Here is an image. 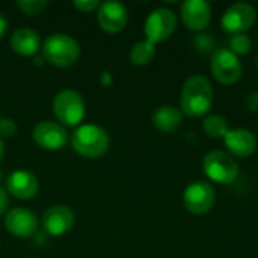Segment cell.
Returning <instances> with one entry per match:
<instances>
[{"label":"cell","instance_id":"14","mask_svg":"<svg viewBox=\"0 0 258 258\" xmlns=\"http://www.w3.org/2000/svg\"><path fill=\"white\" fill-rule=\"evenodd\" d=\"M6 190L17 200H32L39 190V181L33 172L17 169L6 177Z\"/></svg>","mask_w":258,"mask_h":258},{"label":"cell","instance_id":"16","mask_svg":"<svg viewBox=\"0 0 258 258\" xmlns=\"http://www.w3.org/2000/svg\"><path fill=\"white\" fill-rule=\"evenodd\" d=\"M224 141L233 157L246 159L257 150V138L246 128H230Z\"/></svg>","mask_w":258,"mask_h":258},{"label":"cell","instance_id":"12","mask_svg":"<svg viewBox=\"0 0 258 258\" xmlns=\"http://www.w3.org/2000/svg\"><path fill=\"white\" fill-rule=\"evenodd\" d=\"M74 221H76L74 212L68 206H63V204H54L48 207L44 212L42 219H41L45 233L53 237L67 234L73 228Z\"/></svg>","mask_w":258,"mask_h":258},{"label":"cell","instance_id":"8","mask_svg":"<svg viewBox=\"0 0 258 258\" xmlns=\"http://www.w3.org/2000/svg\"><path fill=\"white\" fill-rule=\"evenodd\" d=\"M184 209L197 216H203L213 209L215 204V189L207 181H194L190 183L183 194Z\"/></svg>","mask_w":258,"mask_h":258},{"label":"cell","instance_id":"25","mask_svg":"<svg viewBox=\"0 0 258 258\" xmlns=\"http://www.w3.org/2000/svg\"><path fill=\"white\" fill-rule=\"evenodd\" d=\"M73 6L80 12H94L95 9L100 8V2L98 0H74Z\"/></svg>","mask_w":258,"mask_h":258},{"label":"cell","instance_id":"29","mask_svg":"<svg viewBox=\"0 0 258 258\" xmlns=\"http://www.w3.org/2000/svg\"><path fill=\"white\" fill-rule=\"evenodd\" d=\"M3 154H5V142H3V139L0 138V160L3 159Z\"/></svg>","mask_w":258,"mask_h":258},{"label":"cell","instance_id":"4","mask_svg":"<svg viewBox=\"0 0 258 258\" xmlns=\"http://www.w3.org/2000/svg\"><path fill=\"white\" fill-rule=\"evenodd\" d=\"M53 113L60 125L76 127L80 125L86 115L83 97L74 89H62L54 95Z\"/></svg>","mask_w":258,"mask_h":258},{"label":"cell","instance_id":"20","mask_svg":"<svg viewBox=\"0 0 258 258\" xmlns=\"http://www.w3.org/2000/svg\"><path fill=\"white\" fill-rule=\"evenodd\" d=\"M203 128L210 138H225L230 130L227 119L221 115H209L203 122Z\"/></svg>","mask_w":258,"mask_h":258},{"label":"cell","instance_id":"22","mask_svg":"<svg viewBox=\"0 0 258 258\" xmlns=\"http://www.w3.org/2000/svg\"><path fill=\"white\" fill-rule=\"evenodd\" d=\"M17 6L20 8V11L26 15H38L41 14L47 6H48V2L45 0H20L17 2Z\"/></svg>","mask_w":258,"mask_h":258},{"label":"cell","instance_id":"19","mask_svg":"<svg viewBox=\"0 0 258 258\" xmlns=\"http://www.w3.org/2000/svg\"><path fill=\"white\" fill-rule=\"evenodd\" d=\"M156 56V45L147 39L144 41H139L136 42L132 48H130V53H128V57L132 60L133 65H138V67H144V65H148Z\"/></svg>","mask_w":258,"mask_h":258},{"label":"cell","instance_id":"1","mask_svg":"<svg viewBox=\"0 0 258 258\" xmlns=\"http://www.w3.org/2000/svg\"><path fill=\"white\" fill-rule=\"evenodd\" d=\"M215 91L212 83L204 76L189 77L181 89L180 97V110L183 115L190 118H198L206 115L213 104Z\"/></svg>","mask_w":258,"mask_h":258},{"label":"cell","instance_id":"24","mask_svg":"<svg viewBox=\"0 0 258 258\" xmlns=\"http://www.w3.org/2000/svg\"><path fill=\"white\" fill-rule=\"evenodd\" d=\"M17 133V124L11 118H0V138H11Z\"/></svg>","mask_w":258,"mask_h":258},{"label":"cell","instance_id":"28","mask_svg":"<svg viewBox=\"0 0 258 258\" xmlns=\"http://www.w3.org/2000/svg\"><path fill=\"white\" fill-rule=\"evenodd\" d=\"M6 30H8V21H6V17L0 12V39L5 36Z\"/></svg>","mask_w":258,"mask_h":258},{"label":"cell","instance_id":"5","mask_svg":"<svg viewBox=\"0 0 258 258\" xmlns=\"http://www.w3.org/2000/svg\"><path fill=\"white\" fill-rule=\"evenodd\" d=\"M203 169L206 175L219 184H231L239 175V165L236 159L225 151L215 150L204 156Z\"/></svg>","mask_w":258,"mask_h":258},{"label":"cell","instance_id":"9","mask_svg":"<svg viewBox=\"0 0 258 258\" xmlns=\"http://www.w3.org/2000/svg\"><path fill=\"white\" fill-rule=\"evenodd\" d=\"M257 20V11L249 3L231 5L221 18V27L230 35H240L251 29Z\"/></svg>","mask_w":258,"mask_h":258},{"label":"cell","instance_id":"11","mask_svg":"<svg viewBox=\"0 0 258 258\" xmlns=\"http://www.w3.org/2000/svg\"><path fill=\"white\" fill-rule=\"evenodd\" d=\"M128 12L121 2L107 0L100 3L97 9V21L106 33H118L127 26Z\"/></svg>","mask_w":258,"mask_h":258},{"label":"cell","instance_id":"31","mask_svg":"<svg viewBox=\"0 0 258 258\" xmlns=\"http://www.w3.org/2000/svg\"><path fill=\"white\" fill-rule=\"evenodd\" d=\"M257 67H258V60H257Z\"/></svg>","mask_w":258,"mask_h":258},{"label":"cell","instance_id":"23","mask_svg":"<svg viewBox=\"0 0 258 258\" xmlns=\"http://www.w3.org/2000/svg\"><path fill=\"white\" fill-rule=\"evenodd\" d=\"M194 47L201 51V53H210V51H215V38L213 35H209V33H201L198 35L195 39H194Z\"/></svg>","mask_w":258,"mask_h":258},{"label":"cell","instance_id":"17","mask_svg":"<svg viewBox=\"0 0 258 258\" xmlns=\"http://www.w3.org/2000/svg\"><path fill=\"white\" fill-rule=\"evenodd\" d=\"M9 45L12 51H15L17 54L29 57V56H35L41 50V38L39 33L35 32L33 29L20 27L12 33L9 39Z\"/></svg>","mask_w":258,"mask_h":258},{"label":"cell","instance_id":"6","mask_svg":"<svg viewBox=\"0 0 258 258\" xmlns=\"http://www.w3.org/2000/svg\"><path fill=\"white\" fill-rule=\"evenodd\" d=\"M210 70L213 77L222 85H233L242 77V62L230 48H216L212 53Z\"/></svg>","mask_w":258,"mask_h":258},{"label":"cell","instance_id":"18","mask_svg":"<svg viewBox=\"0 0 258 258\" xmlns=\"http://www.w3.org/2000/svg\"><path fill=\"white\" fill-rule=\"evenodd\" d=\"M183 121V113L174 106H160L153 113V124L162 133H172L180 127Z\"/></svg>","mask_w":258,"mask_h":258},{"label":"cell","instance_id":"13","mask_svg":"<svg viewBox=\"0 0 258 258\" xmlns=\"http://www.w3.org/2000/svg\"><path fill=\"white\" fill-rule=\"evenodd\" d=\"M5 228L9 234L15 237H30L38 230V218L36 215L26 207H14L6 213Z\"/></svg>","mask_w":258,"mask_h":258},{"label":"cell","instance_id":"15","mask_svg":"<svg viewBox=\"0 0 258 258\" xmlns=\"http://www.w3.org/2000/svg\"><path fill=\"white\" fill-rule=\"evenodd\" d=\"M180 15L187 29L201 32L210 24L212 8L206 0H186L181 5Z\"/></svg>","mask_w":258,"mask_h":258},{"label":"cell","instance_id":"3","mask_svg":"<svg viewBox=\"0 0 258 258\" xmlns=\"http://www.w3.org/2000/svg\"><path fill=\"white\" fill-rule=\"evenodd\" d=\"M42 57L59 68H68L74 65L80 57L79 42L67 33H51L41 45Z\"/></svg>","mask_w":258,"mask_h":258},{"label":"cell","instance_id":"30","mask_svg":"<svg viewBox=\"0 0 258 258\" xmlns=\"http://www.w3.org/2000/svg\"><path fill=\"white\" fill-rule=\"evenodd\" d=\"M2 180H3V172L0 171V181H2Z\"/></svg>","mask_w":258,"mask_h":258},{"label":"cell","instance_id":"10","mask_svg":"<svg viewBox=\"0 0 258 258\" xmlns=\"http://www.w3.org/2000/svg\"><path fill=\"white\" fill-rule=\"evenodd\" d=\"M32 139L42 150L57 151L68 144V133L59 122L41 121L32 130Z\"/></svg>","mask_w":258,"mask_h":258},{"label":"cell","instance_id":"2","mask_svg":"<svg viewBox=\"0 0 258 258\" xmlns=\"http://www.w3.org/2000/svg\"><path fill=\"white\" fill-rule=\"evenodd\" d=\"M73 150L85 159H100L110 147L107 132L95 124H82L71 135Z\"/></svg>","mask_w":258,"mask_h":258},{"label":"cell","instance_id":"27","mask_svg":"<svg viewBox=\"0 0 258 258\" xmlns=\"http://www.w3.org/2000/svg\"><path fill=\"white\" fill-rule=\"evenodd\" d=\"M246 104L252 112H258V91H254L248 95L246 98Z\"/></svg>","mask_w":258,"mask_h":258},{"label":"cell","instance_id":"26","mask_svg":"<svg viewBox=\"0 0 258 258\" xmlns=\"http://www.w3.org/2000/svg\"><path fill=\"white\" fill-rule=\"evenodd\" d=\"M9 207V194L5 187L0 186V216L6 213Z\"/></svg>","mask_w":258,"mask_h":258},{"label":"cell","instance_id":"7","mask_svg":"<svg viewBox=\"0 0 258 258\" xmlns=\"http://www.w3.org/2000/svg\"><path fill=\"white\" fill-rule=\"evenodd\" d=\"M175 27H177L175 12L169 8H157L147 17L144 32L147 41L156 45L159 42L166 41L174 33Z\"/></svg>","mask_w":258,"mask_h":258},{"label":"cell","instance_id":"21","mask_svg":"<svg viewBox=\"0 0 258 258\" xmlns=\"http://www.w3.org/2000/svg\"><path fill=\"white\" fill-rule=\"evenodd\" d=\"M251 45H252V42H251L249 36H246L245 33L233 35V36L230 38V50H231L234 54H237V56L246 54V53L251 50Z\"/></svg>","mask_w":258,"mask_h":258}]
</instances>
